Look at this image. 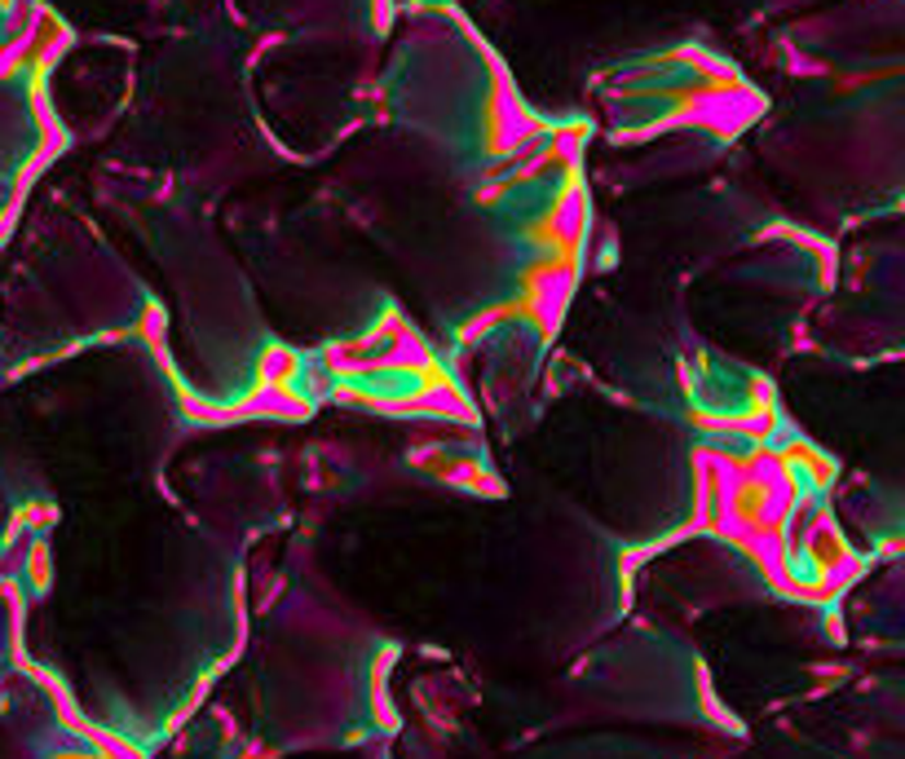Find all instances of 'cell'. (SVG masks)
I'll return each mask as SVG.
<instances>
[{"mask_svg": "<svg viewBox=\"0 0 905 759\" xmlns=\"http://www.w3.org/2000/svg\"><path fill=\"white\" fill-rule=\"evenodd\" d=\"M583 230H588V195L583 186H566L548 212V243H557L561 252H575Z\"/></svg>", "mask_w": 905, "mask_h": 759, "instance_id": "1", "label": "cell"}, {"mask_svg": "<svg viewBox=\"0 0 905 759\" xmlns=\"http://www.w3.org/2000/svg\"><path fill=\"white\" fill-rule=\"evenodd\" d=\"M301 371H305L301 358H297L292 349H283V345H270V349L262 353V385H292Z\"/></svg>", "mask_w": 905, "mask_h": 759, "instance_id": "2", "label": "cell"}, {"mask_svg": "<svg viewBox=\"0 0 905 759\" xmlns=\"http://www.w3.org/2000/svg\"><path fill=\"white\" fill-rule=\"evenodd\" d=\"M186 416L199 420V424H230V407H217V402H204V398H186Z\"/></svg>", "mask_w": 905, "mask_h": 759, "instance_id": "3", "label": "cell"}, {"mask_svg": "<svg viewBox=\"0 0 905 759\" xmlns=\"http://www.w3.org/2000/svg\"><path fill=\"white\" fill-rule=\"evenodd\" d=\"M142 336L160 349L164 345V310L160 305H147V314H142Z\"/></svg>", "mask_w": 905, "mask_h": 759, "instance_id": "4", "label": "cell"}]
</instances>
